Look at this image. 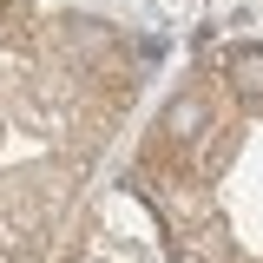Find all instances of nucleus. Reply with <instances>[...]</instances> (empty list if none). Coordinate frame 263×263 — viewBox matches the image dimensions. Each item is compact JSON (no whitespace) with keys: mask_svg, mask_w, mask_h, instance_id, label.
<instances>
[{"mask_svg":"<svg viewBox=\"0 0 263 263\" xmlns=\"http://www.w3.org/2000/svg\"><path fill=\"white\" fill-rule=\"evenodd\" d=\"M0 263H7V257H0Z\"/></svg>","mask_w":263,"mask_h":263,"instance_id":"1","label":"nucleus"}]
</instances>
